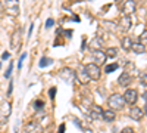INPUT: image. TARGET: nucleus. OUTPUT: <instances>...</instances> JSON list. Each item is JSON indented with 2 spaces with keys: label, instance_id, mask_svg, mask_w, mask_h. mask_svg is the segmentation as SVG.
Segmentation results:
<instances>
[{
  "label": "nucleus",
  "instance_id": "obj_1",
  "mask_svg": "<svg viewBox=\"0 0 147 133\" xmlns=\"http://www.w3.org/2000/svg\"><path fill=\"white\" fill-rule=\"evenodd\" d=\"M107 104H109V106H110V110H112V111H119V110H122V108H124L125 101H124V96H122V95L113 93V95L109 96Z\"/></svg>",
  "mask_w": 147,
  "mask_h": 133
},
{
  "label": "nucleus",
  "instance_id": "obj_2",
  "mask_svg": "<svg viewBox=\"0 0 147 133\" xmlns=\"http://www.w3.org/2000/svg\"><path fill=\"white\" fill-rule=\"evenodd\" d=\"M12 113L10 102L7 101H0V124H6Z\"/></svg>",
  "mask_w": 147,
  "mask_h": 133
},
{
  "label": "nucleus",
  "instance_id": "obj_3",
  "mask_svg": "<svg viewBox=\"0 0 147 133\" xmlns=\"http://www.w3.org/2000/svg\"><path fill=\"white\" fill-rule=\"evenodd\" d=\"M3 10L5 14L10 15V16H16L19 14V5L16 0H7V2H3Z\"/></svg>",
  "mask_w": 147,
  "mask_h": 133
},
{
  "label": "nucleus",
  "instance_id": "obj_4",
  "mask_svg": "<svg viewBox=\"0 0 147 133\" xmlns=\"http://www.w3.org/2000/svg\"><path fill=\"white\" fill-rule=\"evenodd\" d=\"M85 71H87V74H88V78H90V80L97 81V80H100V77H102L100 67L96 65V64H93V62L85 65Z\"/></svg>",
  "mask_w": 147,
  "mask_h": 133
},
{
  "label": "nucleus",
  "instance_id": "obj_5",
  "mask_svg": "<svg viewBox=\"0 0 147 133\" xmlns=\"http://www.w3.org/2000/svg\"><path fill=\"white\" fill-rule=\"evenodd\" d=\"M44 129L38 121H30L24 126V133H43Z\"/></svg>",
  "mask_w": 147,
  "mask_h": 133
},
{
  "label": "nucleus",
  "instance_id": "obj_6",
  "mask_svg": "<svg viewBox=\"0 0 147 133\" xmlns=\"http://www.w3.org/2000/svg\"><path fill=\"white\" fill-rule=\"evenodd\" d=\"M124 101L129 105H136L137 101H138V92L136 89H128L124 93Z\"/></svg>",
  "mask_w": 147,
  "mask_h": 133
},
{
  "label": "nucleus",
  "instance_id": "obj_7",
  "mask_svg": "<svg viewBox=\"0 0 147 133\" xmlns=\"http://www.w3.org/2000/svg\"><path fill=\"white\" fill-rule=\"evenodd\" d=\"M21 37H22V31L21 30L13 31V34H12V37H10V47L13 50L21 46Z\"/></svg>",
  "mask_w": 147,
  "mask_h": 133
},
{
  "label": "nucleus",
  "instance_id": "obj_8",
  "mask_svg": "<svg viewBox=\"0 0 147 133\" xmlns=\"http://www.w3.org/2000/svg\"><path fill=\"white\" fill-rule=\"evenodd\" d=\"M59 77L62 80H65L66 83H72L74 80H75V72H74L72 70H69V68H63L59 72Z\"/></svg>",
  "mask_w": 147,
  "mask_h": 133
},
{
  "label": "nucleus",
  "instance_id": "obj_9",
  "mask_svg": "<svg viewBox=\"0 0 147 133\" xmlns=\"http://www.w3.org/2000/svg\"><path fill=\"white\" fill-rule=\"evenodd\" d=\"M75 78H78V81L81 84H87L88 83V74H87V71H85V67H80L78 71L75 72Z\"/></svg>",
  "mask_w": 147,
  "mask_h": 133
},
{
  "label": "nucleus",
  "instance_id": "obj_10",
  "mask_svg": "<svg viewBox=\"0 0 147 133\" xmlns=\"http://www.w3.org/2000/svg\"><path fill=\"white\" fill-rule=\"evenodd\" d=\"M93 64H96V65H102L105 61H106V55H105V52L103 50H93Z\"/></svg>",
  "mask_w": 147,
  "mask_h": 133
},
{
  "label": "nucleus",
  "instance_id": "obj_11",
  "mask_svg": "<svg viewBox=\"0 0 147 133\" xmlns=\"http://www.w3.org/2000/svg\"><path fill=\"white\" fill-rule=\"evenodd\" d=\"M102 114H103V110H102L100 106H97V105H93L90 113H88V115H90L91 120H100L102 118Z\"/></svg>",
  "mask_w": 147,
  "mask_h": 133
},
{
  "label": "nucleus",
  "instance_id": "obj_12",
  "mask_svg": "<svg viewBox=\"0 0 147 133\" xmlns=\"http://www.w3.org/2000/svg\"><path fill=\"white\" fill-rule=\"evenodd\" d=\"M129 115H131V118L132 120H136V121H140V120L143 118V110H141V108H138L137 105L136 106H132L131 108V111H129Z\"/></svg>",
  "mask_w": 147,
  "mask_h": 133
},
{
  "label": "nucleus",
  "instance_id": "obj_13",
  "mask_svg": "<svg viewBox=\"0 0 147 133\" xmlns=\"http://www.w3.org/2000/svg\"><path fill=\"white\" fill-rule=\"evenodd\" d=\"M119 28H121V31H124V33H127L131 28V18H129V15H124V16H122Z\"/></svg>",
  "mask_w": 147,
  "mask_h": 133
},
{
  "label": "nucleus",
  "instance_id": "obj_14",
  "mask_svg": "<svg viewBox=\"0 0 147 133\" xmlns=\"http://www.w3.org/2000/svg\"><path fill=\"white\" fill-rule=\"evenodd\" d=\"M131 76H129V72H122V74L119 76L118 78V83L121 84V86H128V84H131Z\"/></svg>",
  "mask_w": 147,
  "mask_h": 133
},
{
  "label": "nucleus",
  "instance_id": "obj_15",
  "mask_svg": "<svg viewBox=\"0 0 147 133\" xmlns=\"http://www.w3.org/2000/svg\"><path fill=\"white\" fill-rule=\"evenodd\" d=\"M102 118L105 120V121H113V120L116 118V114H115V111H112L109 108V110H103V114H102Z\"/></svg>",
  "mask_w": 147,
  "mask_h": 133
},
{
  "label": "nucleus",
  "instance_id": "obj_16",
  "mask_svg": "<svg viewBox=\"0 0 147 133\" xmlns=\"http://www.w3.org/2000/svg\"><path fill=\"white\" fill-rule=\"evenodd\" d=\"M131 50H132L134 53L141 55V53H144V52H146V46H144V44H141V43H132Z\"/></svg>",
  "mask_w": 147,
  "mask_h": 133
},
{
  "label": "nucleus",
  "instance_id": "obj_17",
  "mask_svg": "<svg viewBox=\"0 0 147 133\" xmlns=\"http://www.w3.org/2000/svg\"><path fill=\"white\" fill-rule=\"evenodd\" d=\"M121 46H122V49H124V50H131V47H132L131 37H124L121 40Z\"/></svg>",
  "mask_w": 147,
  "mask_h": 133
},
{
  "label": "nucleus",
  "instance_id": "obj_18",
  "mask_svg": "<svg viewBox=\"0 0 147 133\" xmlns=\"http://www.w3.org/2000/svg\"><path fill=\"white\" fill-rule=\"evenodd\" d=\"M106 58H115L118 55V50H116V47H107V50L105 52Z\"/></svg>",
  "mask_w": 147,
  "mask_h": 133
},
{
  "label": "nucleus",
  "instance_id": "obj_19",
  "mask_svg": "<svg viewBox=\"0 0 147 133\" xmlns=\"http://www.w3.org/2000/svg\"><path fill=\"white\" fill-rule=\"evenodd\" d=\"M134 9H136V3H134V2H127V3L124 5V10H125L127 15H129V12L134 10Z\"/></svg>",
  "mask_w": 147,
  "mask_h": 133
},
{
  "label": "nucleus",
  "instance_id": "obj_20",
  "mask_svg": "<svg viewBox=\"0 0 147 133\" xmlns=\"http://www.w3.org/2000/svg\"><path fill=\"white\" fill-rule=\"evenodd\" d=\"M43 106H44V102H43V101H40V99L34 101V108H35V111H43Z\"/></svg>",
  "mask_w": 147,
  "mask_h": 133
},
{
  "label": "nucleus",
  "instance_id": "obj_21",
  "mask_svg": "<svg viewBox=\"0 0 147 133\" xmlns=\"http://www.w3.org/2000/svg\"><path fill=\"white\" fill-rule=\"evenodd\" d=\"M52 64H53V61H52V59H49V58H43L41 61H40V67L41 68H44L47 65H52Z\"/></svg>",
  "mask_w": 147,
  "mask_h": 133
},
{
  "label": "nucleus",
  "instance_id": "obj_22",
  "mask_svg": "<svg viewBox=\"0 0 147 133\" xmlns=\"http://www.w3.org/2000/svg\"><path fill=\"white\" fill-rule=\"evenodd\" d=\"M140 84H141V86H147V74H146V72L140 74Z\"/></svg>",
  "mask_w": 147,
  "mask_h": 133
},
{
  "label": "nucleus",
  "instance_id": "obj_23",
  "mask_svg": "<svg viewBox=\"0 0 147 133\" xmlns=\"http://www.w3.org/2000/svg\"><path fill=\"white\" fill-rule=\"evenodd\" d=\"M118 64H112V65H107L106 68H105V72H112V71H115V70H118Z\"/></svg>",
  "mask_w": 147,
  "mask_h": 133
},
{
  "label": "nucleus",
  "instance_id": "obj_24",
  "mask_svg": "<svg viewBox=\"0 0 147 133\" xmlns=\"http://www.w3.org/2000/svg\"><path fill=\"white\" fill-rule=\"evenodd\" d=\"M138 43H141V44H146L147 43V31H144L141 35H140V42Z\"/></svg>",
  "mask_w": 147,
  "mask_h": 133
},
{
  "label": "nucleus",
  "instance_id": "obj_25",
  "mask_svg": "<svg viewBox=\"0 0 147 133\" xmlns=\"http://www.w3.org/2000/svg\"><path fill=\"white\" fill-rule=\"evenodd\" d=\"M12 68H13V64L10 62V64H9V68H7V71L5 72V77H6V78H9V77H10V74H12Z\"/></svg>",
  "mask_w": 147,
  "mask_h": 133
},
{
  "label": "nucleus",
  "instance_id": "obj_26",
  "mask_svg": "<svg viewBox=\"0 0 147 133\" xmlns=\"http://www.w3.org/2000/svg\"><path fill=\"white\" fill-rule=\"evenodd\" d=\"M53 24H55V21H53L52 18H49V19L46 21V27H47V28H50V27L53 25Z\"/></svg>",
  "mask_w": 147,
  "mask_h": 133
},
{
  "label": "nucleus",
  "instance_id": "obj_27",
  "mask_svg": "<svg viewBox=\"0 0 147 133\" xmlns=\"http://www.w3.org/2000/svg\"><path fill=\"white\" fill-rule=\"evenodd\" d=\"M119 133H134V130H132L131 127H125V129H122Z\"/></svg>",
  "mask_w": 147,
  "mask_h": 133
},
{
  "label": "nucleus",
  "instance_id": "obj_28",
  "mask_svg": "<svg viewBox=\"0 0 147 133\" xmlns=\"http://www.w3.org/2000/svg\"><path fill=\"white\" fill-rule=\"evenodd\" d=\"M24 59H25V53H24V55L21 56V59H19V64H18V68H21V67H22V61H24Z\"/></svg>",
  "mask_w": 147,
  "mask_h": 133
},
{
  "label": "nucleus",
  "instance_id": "obj_29",
  "mask_svg": "<svg viewBox=\"0 0 147 133\" xmlns=\"http://www.w3.org/2000/svg\"><path fill=\"white\" fill-rule=\"evenodd\" d=\"M3 14H5V10H3V5H2V2H0V18L3 16Z\"/></svg>",
  "mask_w": 147,
  "mask_h": 133
},
{
  "label": "nucleus",
  "instance_id": "obj_30",
  "mask_svg": "<svg viewBox=\"0 0 147 133\" xmlns=\"http://www.w3.org/2000/svg\"><path fill=\"white\" fill-rule=\"evenodd\" d=\"M55 93H56V89H55V87H53V89H50V98H53Z\"/></svg>",
  "mask_w": 147,
  "mask_h": 133
},
{
  "label": "nucleus",
  "instance_id": "obj_31",
  "mask_svg": "<svg viewBox=\"0 0 147 133\" xmlns=\"http://www.w3.org/2000/svg\"><path fill=\"white\" fill-rule=\"evenodd\" d=\"M9 58V53L7 52H3V55H2V59H7Z\"/></svg>",
  "mask_w": 147,
  "mask_h": 133
},
{
  "label": "nucleus",
  "instance_id": "obj_32",
  "mask_svg": "<svg viewBox=\"0 0 147 133\" xmlns=\"http://www.w3.org/2000/svg\"><path fill=\"white\" fill-rule=\"evenodd\" d=\"M65 130V124H60V129H59V133H63Z\"/></svg>",
  "mask_w": 147,
  "mask_h": 133
},
{
  "label": "nucleus",
  "instance_id": "obj_33",
  "mask_svg": "<svg viewBox=\"0 0 147 133\" xmlns=\"http://www.w3.org/2000/svg\"><path fill=\"white\" fill-rule=\"evenodd\" d=\"M143 108H144V110H143V114H146V115H147V102H146V105H144Z\"/></svg>",
  "mask_w": 147,
  "mask_h": 133
},
{
  "label": "nucleus",
  "instance_id": "obj_34",
  "mask_svg": "<svg viewBox=\"0 0 147 133\" xmlns=\"http://www.w3.org/2000/svg\"><path fill=\"white\" fill-rule=\"evenodd\" d=\"M143 98H144V101L147 102V92H144V95H143Z\"/></svg>",
  "mask_w": 147,
  "mask_h": 133
}]
</instances>
